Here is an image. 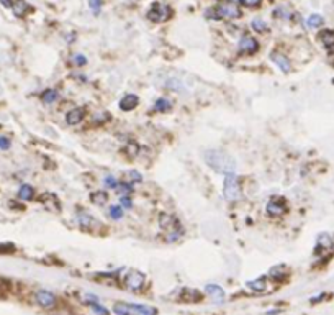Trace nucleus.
Masks as SVG:
<instances>
[{
    "instance_id": "f257e3e1",
    "label": "nucleus",
    "mask_w": 334,
    "mask_h": 315,
    "mask_svg": "<svg viewBox=\"0 0 334 315\" xmlns=\"http://www.w3.org/2000/svg\"><path fill=\"white\" fill-rule=\"evenodd\" d=\"M205 163L216 172L223 174H234L236 169V161L231 154H228L223 149H210L205 153Z\"/></svg>"
},
{
    "instance_id": "f03ea898",
    "label": "nucleus",
    "mask_w": 334,
    "mask_h": 315,
    "mask_svg": "<svg viewBox=\"0 0 334 315\" xmlns=\"http://www.w3.org/2000/svg\"><path fill=\"white\" fill-rule=\"evenodd\" d=\"M223 194L231 202L241 199V186H239V181L234 174H226V177H224Z\"/></svg>"
},
{
    "instance_id": "7ed1b4c3",
    "label": "nucleus",
    "mask_w": 334,
    "mask_h": 315,
    "mask_svg": "<svg viewBox=\"0 0 334 315\" xmlns=\"http://www.w3.org/2000/svg\"><path fill=\"white\" fill-rule=\"evenodd\" d=\"M216 12L218 17H226V18H239L243 15L241 8L236 2L233 0H218V5H216Z\"/></svg>"
},
{
    "instance_id": "20e7f679",
    "label": "nucleus",
    "mask_w": 334,
    "mask_h": 315,
    "mask_svg": "<svg viewBox=\"0 0 334 315\" xmlns=\"http://www.w3.org/2000/svg\"><path fill=\"white\" fill-rule=\"evenodd\" d=\"M171 13H172V10L167 5H164V3H154V5L149 8L148 18L154 23H162L171 18Z\"/></svg>"
},
{
    "instance_id": "39448f33",
    "label": "nucleus",
    "mask_w": 334,
    "mask_h": 315,
    "mask_svg": "<svg viewBox=\"0 0 334 315\" xmlns=\"http://www.w3.org/2000/svg\"><path fill=\"white\" fill-rule=\"evenodd\" d=\"M35 300L36 304L40 305V307L43 309H54L56 305H58V299H56V295L53 292H49V291H45V289H40L35 292Z\"/></svg>"
},
{
    "instance_id": "423d86ee",
    "label": "nucleus",
    "mask_w": 334,
    "mask_h": 315,
    "mask_svg": "<svg viewBox=\"0 0 334 315\" xmlns=\"http://www.w3.org/2000/svg\"><path fill=\"white\" fill-rule=\"evenodd\" d=\"M125 286L130 291H134V292L136 291H141L144 286V274L139 271H136V269L128 271L125 276Z\"/></svg>"
},
{
    "instance_id": "0eeeda50",
    "label": "nucleus",
    "mask_w": 334,
    "mask_h": 315,
    "mask_svg": "<svg viewBox=\"0 0 334 315\" xmlns=\"http://www.w3.org/2000/svg\"><path fill=\"white\" fill-rule=\"evenodd\" d=\"M159 223H161V228L171 232V240H176L178 237V222L172 217L171 214L159 215Z\"/></svg>"
},
{
    "instance_id": "6e6552de",
    "label": "nucleus",
    "mask_w": 334,
    "mask_h": 315,
    "mask_svg": "<svg viewBox=\"0 0 334 315\" xmlns=\"http://www.w3.org/2000/svg\"><path fill=\"white\" fill-rule=\"evenodd\" d=\"M257 49H259V41L256 38H252V36L246 35L239 40V51H241V53L254 54V53H257Z\"/></svg>"
},
{
    "instance_id": "1a4fd4ad",
    "label": "nucleus",
    "mask_w": 334,
    "mask_h": 315,
    "mask_svg": "<svg viewBox=\"0 0 334 315\" xmlns=\"http://www.w3.org/2000/svg\"><path fill=\"white\" fill-rule=\"evenodd\" d=\"M285 210H287V204H285V200L282 199V197H275V199H272L269 204H267V214L274 215V217H277V215H282Z\"/></svg>"
},
{
    "instance_id": "9d476101",
    "label": "nucleus",
    "mask_w": 334,
    "mask_h": 315,
    "mask_svg": "<svg viewBox=\"0 0 334 315\" xmlns=\"http://www.w3.org/2000/svg\"><path fill=\"white\" fill-rule=\"evenodd\" d=\"M84 117H86V107H77V109H72L66 115V121L69 125H77L84 120Z\"/></svg>"
},
{
    "instance_id": "9b49d317",
    "label": "nucleus",
    "mask_w": 334,
    "mask_h": 315,
    "mask_svg": "<svg viewBox=\"0 0 334 315\" xmlns=\"http://www.w3.org/2000/svg\"><path fill=\"white\" fill-rule=\"evenodd\" d=\"M318 40L324 45V48H326L329 53H334V31L333 30L319 31Z\"/></svg>"
},
{
    "instance_id": "f8f14e48",
    "label": "nucleus",
    "mask_w": 334,
    "mask_h": 315,
    "mask_svg": "<svg viewBox=\"0 0 334 315\" xmlns=\"http://www.w3.org/2000/svg\"><path fill=\"white\" fill-rule=\"evenodd\" d=\"M138 103H139L138 96H134V94H128V96H125L120 100V109L125 110V112H128V110L136 109V107H138Z\"/></svg>"
},
{
    "instance_id": "ddd939ff",
    "label": "nucleus",
    "mask_w": 334,
    "mask_h": 315,
    "mask_svg": "<svg viewBox=\"0 0 334 315\" xmlns=\"http://www.w3.org/2000/svg\"><path fill=\"white\" fill-rule=\"evenodd\" d=\"M130 314L134 315H156L157 310L154 307H149V305H139V304H130L128 305Z\"/></svg>"
},
{
    "instance_id": "4468645a",
    "label": "nucleus",
    "mask_w": 334,
    "mask_h": 315,
    "mask_svg": "<svg viewBox=\"0 0 334 315\" xmlns=\"http://www.w3.org/2000/svg\"><path fill=\"white\" fill-rule=\"evenodd\" d=\"M206 294L210 295L211 299L215 300L216 304H221L224 300V291L220 288V286H216V284H208L206 286Z\"/></svg>"
},
{
    "instance_id": "2eb2a0df",
    "label": "nucleus",
    "mask_w": 334,
    "mask_h": 315,
    "mask_svg": "<svg viewBox=\"0 0 334 315\" xmlns=\"http://www.w3.org/2000/svg\"><path fill=\"white\" fill-rule=\"evenodd\" d=\"M333 238L329 237V235L326 233H323V235H319L318 237V242H316V250L318 251H329V250H333Z\"/></svg>"
},
{
    "instance_id": "dca6fc26",
    "label": "nucleus",
    "mask_w": 334,
    "mask_h": 315,
    "mask_svg": "<svg viewBox=\"0 0 334 315\" xmlns=\"http://www.w3.org/2000/svg\"><path fill=\"white\" fill-rule=\"evenodd\" d=\"M270 59L274 61V63L279 66V68L282 69L284 73H289L290 71V61L285 58V54H280V53H272L270 54Z\"/></svg>"
},
{
    "instance_id": "f3484780",
    "label": "nucleus",
    "mask_w": 334,
    "mask_h": 315,
    "mask_svg": "<svg viewBox=\"0 0 334 315\" xmlns=\"http://www.w3.org/2000/svg\"><path fill=\"white\" fill-rule=\"evenodd\" d=\"M33 197H35V189L30 184H23L18 189V199L20 200H33Z\"/></svg>"
},
{
    "instance_id": "a211bd4d",
    "label": "nucleus",
    "mask_w": 334,
    "mask_h": 315,
    "mask_svg": "<svg viewBox=\"0 0 334 315\" xmlns=\"http://www.w3.org/2000/svg\"><path fill=\"white\" fill-rule=\"evenodd\" d=\"M180 299L185 300V302H199L201 299V294L192 289H183V292L180 294Z\"/></svg>"
},
{
    "instance_id": "6ab92c4d",
    "label": "nucleus",
    "mask_w": 334,
    "mask_h": 315,
    "mask_svg": "<svg viewBox=\"0 0 334 315\" xmlns=\"http://www.w3.org/2000/svg\"><path fill=\"white\" fill-rule=\"evenodd\" d=\"M12 8H13V12H15L17 17H23L28 10H30V7H28V3L25 2V0H15Z\"/></svg>"
},
{
    "instance_id": "aec40b11",
    "label": "nucleus",
    "mask_w": 334,
    "mask_h": 315,
    "mask_svg": "<svg viewBox=\"0 0 334 315\" xmlns=\"http://www.w3.org/2000/svg\"><path fill=\"white\" fill-rule=\"evenodd\" d=\"M58 100V92L54 89H46V91L41 94V102L46 103V105H51L53 102Z\"/></svg>"
},
{
    "instance_id": "412c9836",
    "label": "nucleus",
    "mask_w": 334,
    "mask_h": 315,
    "mask_svg": "<svg viewBox=\"0 0 334 315\" xmlns=\"http://www.w3.org/2000/svg\"><path fill=\"white\" fill-rule=\"evenodd\" d=\"M247 288L252 289L254 292H264L267 284H266V277H261V279H256V281H251V283H247Z\"/></svg>"
},
{
    "instance_id": "4be33fe9",
    "label": "nucleus",
    "mask_w": 334,
    "mask_h": 315,
    "mask_svg": "<svg viewBox=\"0 0 334 315\" xmlns=\"http://www.w3.org/2000/svg\"><path fill=\"white\" fill-rule=\"evenodd\" d=\"M323 17L321 15H318V13H312L308 18H307V26L308 28H319V26H323Z\"/></svg>"
},
{
    "instance_id": "5701e85b",
    "label": "nucleus",
    "mask_w": 334,
    "mask_h": 315,
    "mask_svg": "<svg viewBox=\"0 0 334 315\" xmlns=\"http://www.w3.org/2000/svg\"><path fill=\"white\" fill-rule=\"evenodd\" d=\"M90 200L93 202L95 205H103V204H107V200H108V195L105 194V192H102V191H98V192H93L92 197H90Z\"/></svg>"
},
{
    "instance_id": "b1692460",
    "label": "nucleus",
    "mask_w": 334,
    "mask_h": 315,
    "mask_svg": "<svg viewBox=\"0 0 334 315\" xmlns=\"http://www.w3.org/2000/svg\"><path fill=\"white\" fill-rule=\"evenodd\" d=\"M154 109H156L157 112H167L169 109H171V100L166 97H161L156 100V105H154Z\"/></svg>"
},
{
    "instance_id": "393cba45",
    "label": "nucleus",
    "mask_w": 334,
    "mask_h": 315,
    "mask_svg": "<svg viewBox=\"0 0 334 315\" xmlns=\"http://www.w3.org/2000/svg\"><path fill=\"white\" fill-rule=\"evenodd\" d=\"M79 222L82 223V227H86V228L89 227V230L92 228V225H93V223H98L95 218H92L90 215H87V214H84V212L79 214Z\"/></svg>"
},
{
    "instance_id": "a878e982",
    "label": "nucleus",
    "mask_w": 334,
    "mask_h": 315,
    "mask_svg": "<svg viewBox=\"0 0 334 315\" xmlns=\"http://www.w3.org/2000/svg\"><path fill=\"white\" fill-rule=\"evenodd\" d=\"M251 25H252L254 30L259 31V33H264V31L269 30V28H267V23H266L264 20H262V18H254Z\"/></svg>"
},
{
    "instance_id": "bb28decb",
    "label": "nucleus",
    "mask_w": 334,
    "mask_h": 315,
    "mask_svg": "<svg viewBox=\"0 0 334 315\" xmlns=\"http://www.w3.org/2000/svg\"><path fill=\"white\" fill-rule=\"evenodd\" d=\"M113 312L116 315H131L128 310V304H123V302H116L113 305Z\"/></svg>"
},
{
    "instance_id": "cd10ccee",
    "label": "nucleus",
    "mask_w": 334,
    "mask_h": 315,
    "mask_svg": "<svg viewBox=\"0 0 334 315\" xmlns=\"http://www.w3.org/2000/svg\"><path fill=\"white\" fill-rule=\"evenodd\" d=\"M110 217L113 220H121V218H123V209H121L120 205L110 207Z\"/></svg>"
},
{
    "instance_id": "c85d7f7f",
    "label": "nucleus",
    "mask_w": 334,
    "mask_h": 315,
    "mask_svg": "<svg viewBox=\"0 0 334 315\" xmlns=\"http://www.w3.org/2000/svg\"><path fill=\"white\" fill-rule=\"evenodd\" d=\"M270 277H275V279H282L285 277V266H275L270 269Z\"/></svg>"
},
{
    "instance_id": "c756f323",
    "label": "nucleus",
    "mask_w": 334,
    "mask_h": 315,
    "mask_svg": "<svg viewBox=\"0 0 334 315\" xmlns=\"http://www.w3.org/2000/svg\"><path fill=\"white\" fill-rule=\"evenodd\" d=\"M89 305H90V307L95 310V312L98 314V315H108V310L105 309V307H102L100 304H97V302H87Z\"/></svg>"
},
{
    "instance_id": "7c9ffc66",
    "label": "nucleus",
    "mask_w": 334,
    "mask_h": 315,
    "mask_svg": "<svg viewBox=\"0 0 334 315\" xmlns=\"http://www.w3.org/2000/svg\"><path fill=\"white\" fill-rule=\"evenodd\" d=\"M259 3H261V0H239V5H243V7H247V8L257 7Z\"/></svg>"
},
{
    "instance_id": "2f4dec72",
    "label": "nucleus",
    "mask_w": 334,
    "mask_h": 315,
    "mask_svg": "<svg viewBox=\"0 0 334 315\" xmlns=\"http://www.w3.org/2000/svg\"><path fill=\"white\" fill-rule=\"evenodd\" d=\"M8 148H10V138L0 136V149H2V151H7Z\"/></svg>"
},
{
    "instance_id": "473e14b6",
    "label": "nucleus",
    "mask_w": 334,
    "mask_h": 315,
    "mask_svg": "<svg viewBox=\"0 0 334 315\" xmlns=\"http://www.w3.org/2000/svg\"><path fill=\"white\" fill-rule=\"evenodd\" d=\"M105 184H107V187H111V189H116V187H118V182H116V179L113 176H107Z\"/></svg>"
},
{
    "instance_id": "72a5a7b5",
    "label": "nucleus",
    "mask_w": 334,
    "mask_h": 315,
    "mask_svg": "<svg viewBox=\"0 0 334 315\" xmlns=\"http://www.w3.org/2000/svg\"><path fill=\"white\" fill-rule=\"evenodd\" d=\"M125 151L130 154V156H134L136 151H138V146H136V143H130L128 146L125 148Z\"/></svg>"
},
{
    "instance_id": "f704fd0d",
    "label": "nucleus",
    "mask_w": 334,
    "mask_h": 315,
    "mask_svg": "<svg viewBox=\"0 0 334 315\" xmlns=\"http://www.w3.org/2000/svg\"><path fill=\"white\" fill-rule=\"evenodd\" d=\"M167 87L174 89V91H180V84H178L177 79H171V81H167Z\"/></svg>"
},
{
    "instance_id": "c9c22d12",
    "label": "nucleus",
    "mask_w": 334,
    "mask_h": 315,
    "mask_svg": "<svg viewBox=\"0 0 334 315\" xmlns=\"http://www.w3.org/2000/svg\"><path fill=\"white\" fill-rule=\"evenodd\" d=\"M13 251V244H2L0 243V255H2V253H12Z\"/></svg>"
},
{
    "instance_id": "e433bc0d",
    "label": "nucleus",
    "mask_w": 334,
    "mask_h": 315,
    "mask_svg": "<svg viewBox=\"0 0 334 315\" xmlns=\"http://www.w3.org/2000/svg\"><path fill=\"white\" fill-rule=\"evenodd\" d=\"M89 5H90L93 10H98V7L102 5V0H89Z\"/></svg>"
},
{
    "instance_id": "4c0bfd02",
    "label": "nucleus",
    "mask_w": 334,
    "mask_h": 315,
    "mask_svg": "<svg viewBox=\"0 0 334 315\" xmlns=\"http://www.w3.org/2000/svg\"><path fill=\"white\" fill-rule=\"evenodd\" d=\"M121 205H125V207H131V200L128 199V195H123V197H121Z\"/></svg>"
},
{
    "instance_id": "58836bf2",
    "label": "nucleus",
    "mask_w": 334,
    "mask_h": 315,
    "mask_svg": "<svg viewBox=\"0 0 334 315\" xmlns=\"http://www.w3.org/2000/svg\"><path fill=\"white\" fill-rule=\"evenodd\" d=\"M0 5H3L5 8H12L13 2H12V0H0Z\"/></svg>"
},
{
    "instance_id": "ea45409f",
    "label": "nucleus",
    "mask_w": 334,
    "mask_h": 315,
    "mask_svg": "<svg viewBox=\"0 0 334 315\" xmlns=\"http://www.w3.org/2000/svg\"><path fill=\"white\" fill-rule=\"evenodd\" d=\"M74 61H76V63H77L79 66H84V64H86V58H84V56H76V58H74Z\"/></svg>"
},
{
    "instance_id": "a19ab883",
    "label": "nucleus",
    "mask_w": 334,
    "mask_h": 315,
    "mask_svg": "<svg viewBox=\"0 0 334 315\" xmlns=\"http://www.w3.org/2000/svg\"><path fill=\"white\" fill-rule=\"evenodd\" d=\"M130 177H131V179H134V181H141V176L138 172H134V171L130 172Z\"/></svg>"
}]
</instances>
